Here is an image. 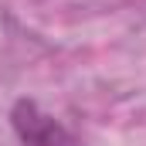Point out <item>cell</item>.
Segmentation results:
<instances>
[{"label":"cell","mask_w":146,"mask_h":146,"mask_svg":"<svg viewBox=\"0 0 146 146\" xmlns=\"http://www.w3.org/2000/svg\"><path fill=\"white\" fill-rule=\"evenodd\" d=\"M10 126L17 133L21 146H82V139L72 129L44 112L34 99H17L10 109Z\"/></svg>","instance_id":"cell-1"}]
</instances>
